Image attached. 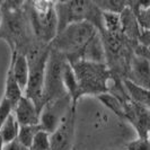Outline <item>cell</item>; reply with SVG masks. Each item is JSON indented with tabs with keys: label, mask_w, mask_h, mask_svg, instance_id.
Wrapping results in <instances>:
<instances>
[{
	"label": "cell",
	"mask_w": 150,
	"mask_h": 150,
	"mask_svg": "<svg viewBox=\"0 0 150 150\" xmlns=\"http://www.w3.org/2000/svg\"><path fill=\"white\" fill-rule=\"evenodd\" d=\"M24 2L8 1L0 2L2 21L0 25V38H5L10 45L11 51L26 54L30 47L27 41V17Z\"/></svg>",
	"instance_id": "obj_1"
},
{
	"label": "cell",
	"mask_w": 150,
	"mask_h": 150,
	"mask_svg": "<svg viewBox=\"0 0 150 150\" xmlns=\"http://www.w3.org/2000/svg\"><path fill=\"white\" fill-rule=\"evenodd\" d=\"M97 35L98 32L89 23H74L59 32L50 46L63 54L67 61L81 60L85 50Z\"/></svg>",
	"instance_id": "obj_2"
},
{
	"label": "cell",
	"mask_w": 150,
	"mask_h": 150,
	"mask_svg": "<svg viewBox=\"0 0 150 150\" xmlns=\"http://www.w3.org/2000/svg\"><path fill=\"white\" fill-rule=\"evenodd\" d=\"M68 62L72 68L78 83L77 100L83 95L97 96L103 93H108L107 86L113 75L106 63H96L85 60Z\"/></svg>",
	"instance_id": "obj_3"
},
{
	"label": "cell",
	"mask_w": 150,
	"mask_h": 150,
	"mask_svg": "<svg viewBox=\"0 0 150 150\" xmlns=\"http://www.w3.org/2000/svg\"><path fill=\"white\" fill-rule=\"evenodd\" d=\"M54 9L58 18V33L70 24L87 22L96 28L99 35L105 34L103 27V11L94 1H57L54 2Z\"/></svg>",
	"instance_id": "obj_4"
},
{
	"label": "cell",
	"mask_w": 150,
	"mask_h": 150,
	"mask_svg": "<svg viewBox=\"0 0 150 150\" xmlns=\"http://www.w3.org/2000/svg\"><path fill=\"white\" fill-rule=\"evenodd\" d=\"M24 9L35 41L49 45L58 33V18L54 1L24 2Z\"/></svg>",
	"instance_id": "obj_5"
},
{
	"label": "cell",
	"mask_w": 150,
	"mask_h": 150,
	"mask_svg": "<svg viewBox=\"0 0 150 150\" xmlns=\"http://www.w3.org/2000/svg\"><path fill=\"white\" fill-rule=\"evenodd\" d=\"M50 50H51L50 44H42L35 41L25 54L28 63V81L24 90V96L30 98L36 105L38 112H41L43 107L42 93H43L44 70Z\"/></svg>",
	"instance_id": "obj_6"
},
{
	"label": "cell",
	"mask_w": 150,
	"mask_h": 150,
	"mask_svg": "<svg viewBox=\"0 0 150 150\" xmlns=\"http://www.w3.org/2000/svg\"><path fill=\"white\" fill-rule=\"evenodd\" d=\"M66 62L67 59L63 54H61L54 49L50 50L44 70L43 93H42L43 105L47 102L58 99L67 94L62 83V72Z\"/></svg>",
	"instance_id": "obj_7"
},
{
	"label": "cell",
	"mask_w": 150,
	"mask_h": 150,
	"mask_svg": "<svg viewBox=\"0 0 150 150\" xmlns=\"http://www.w3.org/2000/svg\"><path fill=\"white\" fill-rule=\"evenodd\" d=\"M70 108H72L71 98L68 94L58 99L45 103L40 112V127L47 133H52L59 127Z\"/></svg>",
	"instance_id": "obj_8"
},
{
	"label": "cell",
	"mask_w": 150,
	"mask_h": 150,
	"mask_svg": "<svg viewBox=\"0 0 150 150\" xmlns=\"http://www.w3.org/2000/svg\"><path fill=\"white\" fill-rule=\"evenodd\" d=\"M75 111L70 108L59 127L50 133L51 150H71L75 139Z\"/></svg>",
	"instance_id": "obj_9"
},
{
	"label": "cell",
	"mask_w": 150,
	"mask_h": 150,
	"mask_svg": "<svg viewBox=\"0 0 150 150\" xmlns=\"http://www.w3.org/2000/svg\"><path fill=\"white\" fill-rule=\"evenodd\" d=\"M123 108L124 119L133 125L138 133V138L149 139V107L135 104L130 100L123 105Z\"/></svg>",
	"instance_id": "obj_10"
},
{
	"label": "cell",
	"mask_w": 150,
	"mask_h": 150,
	"mask_svg": "<svg viewBox=\"0 0 150 150\" xmlns=\"http://www.w3.org/2000/svg\"><path fill=\"white\" fill-rule=\"evenodd\" d=\"M13 114L19 127L38 125L40 122V112L36 105L26 96H23L14 107Z\"/></svg>",
	"instance_id": "obj_11"
},
{
	"label": "cell",
	"mask_w": 150,
	"mask_h": 150,
	"mask_svg": "<svg viewBox=\"0 0 150 150\" xmlns=\"http://www.w3.org/2000/svg\"><path fill=\"white\" fill-rule=\"evenodd\" d=\"M129 64L131 76L128 79L143 88L149 89V59L133 55Z\"/></svg>",
	"instance_id": "obj_12"
},
{
	"label": "cell",
	"mask_w": 150,
	"mask_h": 150,
	"mask_svg": "<svg viewBox=\"0 0 150 150\" xmlns=\"http://www.w3.org/2000/svg\"><path fill=\"white\" fill-rule=\"evenodd\" d=\"M9 68L11 69L16 83H18V86L24 93L28 81V63L26 55L16 51H11V60Z\"/></svg>",
	"instance_id": "obj_13"
},
{
	"label": "cell",
	"mask_w": 150,
	"mask_h": 150,
	"mask_svg": "<svg viewBox=\"0 0 150 150\" xmlns=\"http://www.w3.org/2000/svg\"><path fill=\"white\" fill-rule=\"evenodd\" d=\"M122 85L131 102L149 107V89L143 88L125 77L122 79Z\"/></svg>",
	"instance_id": "obj_14"
},
{
	"label": "cell",
	"mask_w": 150,
	"mask_h": 150,
	"mask_svg": "<svg viewBox=\"0 0 150 150\" xmlns=\"http://www.w3.org/2000/svg\"><path fill=\"white\" fill-rule=\"evenodd\" d=\"M23 96H24V93L21 89V87L18 86V83H16L15 78L13 76V72H11V69L9 68L7 72V78H6V87H5L4 97L7 98L8 100H9V103L13 106V108H14L16 104L18 103V100Z\"/></svg>",
	"instance_id": "obj_15"
},
{
	"label": "cell",
	"mask_w": 150,
	"mask_h": 150,
	"mask_svg": "<svg viewBox=\"0 0 150 150\" xmlns=\"http://www.w3.org/2000/svg\"><path fill=\"white\" fill-rule=\"evenodd\" d=\"M18 130H19V125L16 121L14 114L9 115L7 120L0 127V139L2 140L4 144L11 142L15 139H17Z\"/></svg>",
	"instance_id": "obj_16"
},
{
	"label": "cell",
	"mask_w": 150,
	"mask_h": 150,
	"mask_svg": "<svg viewBox=\"0 0 150 150\" xmlns=\"http://www.w3.org/2000/svg\"><path fill=\"white\" fill-rule=\"evenodd\" d=\"M103 27L104 32L110 35H120L122 34L121 17L119 14L103 11Z\"/></svg>",
	"instance_id": "obj_17"
},
{
	"label": "cell",
	"mask_w": 150,
	"mask_h": 150,
	"mask_svg": "<svg viewBox=\"0 0 150 150\" xmlns=\"http://www.w3.org/2000/svg\"><path fill=\"white\" fill-rule=\"evenodd\" d=\"M96 97H97V99L103 105L107 107L116 116H119L121 119H124V108H123V105H122V103L115 96H113L112 94H110V93H103V94L97 95Z\"/></svg>",
	"instance_id": "obj_18"
},
{
	"label": "cell",
	"mask_w": 150,
	"mask_h": 150,
	"mask_svg": "<svg viewBox=\"0 0 150 150\" xmlns=\"http://www.w3.org/2000/svg\"><path fill=\"white\" fill-rule=\"evenodd\" d=\"M94 4L102 11L114 13L119 15L128 7V1H123V0H99V1H94Z\"/></svg>",
	"instance_id": "obj_19"
},
{
	"label": "cell",
	"mask_w": 150,
	"mask_h": 150,
	"mask_svg": "<svg viewBox=\"0 0 150 150\" xmlns=\"http://www.w3.org/2000/svg\"><path fill=\"white\" fill-rule=\"evenodd\" d=\"M38 130H42V128L40 127V124H38V125L19 127L18 134H17V140L22 143L24 147L30 149L32 141L34 139V135L36 134V132H38Z\"/></svg>",
	"instance_id": "obj_20"
},
{
	"label": "cell",
	"mask_w": 150,
	"mask_h": 150,
	"mask_svg": "<svg viewBox=\"0 0 150 150\" xmlns=\"http://www.w3.org/2000/svg\"><path fill=\"white\" fill-rule=\"evenodd\" d=\"M30 150H51L50 148V133L44 130H38L32 141Z\"/></svg>",
	"instance_id": "obj_21"
},
{
	"label": "cell",
	"mask_w": 150,
	"mask_h": 150,
	"mask_svg": "<svg viewBox=\"0 0 150 150\" xmlns=\"http://www.w3.org/2000/svg\"><path fill=\"white\" fill-rule=\"evenodd\" d=\"M13 106L9 103L7 98L2 97L0 100V127L2 125V123L8 119L9 115L13 114Z\"/></svg>",
	"instance_id": "obj_22"
},
{
	"label": "cell",
	"mask_w": 150,
	"mask_h": 150,
	"mask_svg": "<svg viewBox=\"0 0 150 150\" xmlns=\"http://www.w3.org/2000/svg\"><path fill=\"white\" fill-rule=\"evenodd\" d=\"M125 150H150L149 139L137 138L135 140H132L127 144Z\"/></svg>",
	"instance_id": "obj_23"
},
{
	"label": "cell",
	"mask_w": 150,
	"mask_h": 150,
	"mask_svg": "<svg viewBox=\"0 0 150 150\" xmlns=\"http://www.w3.org/2000/svg\"><path fill=\"white\" fill-rule=\"evenodd\" d=\"M4 150H30V149L26 148V147H24L17 139H15V140L11 141V142L6 143V144L4 146Z\"/></svg>",
	"instance_id": "obj_24"
},
{
	"label": "cell",
	"mask_w": 150,
	"mask_h": 150,
	"mask_svg": "<svg viewBox=\"0 0 150 150\" xmlns=\"http://www.w3.org/2000/svg\"><path fill=\"white\" fill-rule=\"evenodd\" d=\"M4 146H5V144L2 142V140L0 139V150H4Z\"/></svg>",
	"instance_id": "obj_25"
},
{
	"label": "cell",
	"mask_w": 150,
	"mask_h": 150,
	"mask_svg": "<svg viewBox=\"0 0 150 150\" xmlns=\"http://www.w3.org/2000/svg\"><path fill=\"white\" fill-rule=\"evenodd\" d=\"M1 21H2V14H1V9H0V25H1Z\"/></svg>",
	"instance_id": "obj_26"
}]
</instances>
